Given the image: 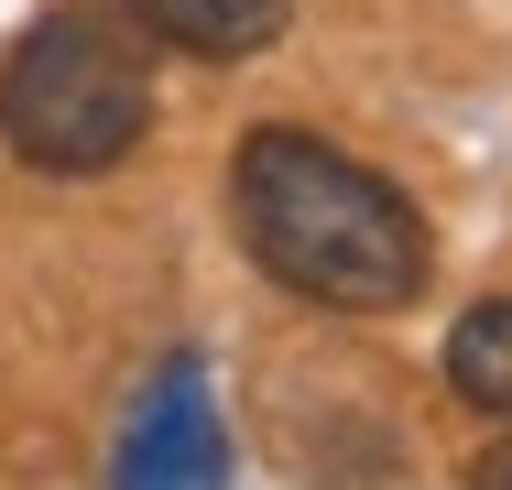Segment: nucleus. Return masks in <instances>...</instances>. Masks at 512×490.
<instances>
[{"mask_svg":"<svg viewBox=\"0 0 512 490\" xmlns=\"http://www.w3.org/2000/svg\"><path fill=\"white\" fill-rule=\"evenodd\" d=\"M109 490H229V436H218L197 360H164L142 382L131 425H120V458H109Z\"/></svg>","mask_w":512,"mask_h":490,"instance_id":"nucleus-3","label":"nucleus"},{"mask_svg":"<svg viewBox=\"0 0 512 490\" xmlns=\"http://www.w3.org/2000/svg\"><path fill=\"white\" fill-rule=\"evenodd\" d=\"M153 44H175V55H262L273 33H284V0H120Z\"/></svg>","mask_w":512,"mask_h":490,"instance_id":"nucleus-4","label":"nucleus"},{"mask_svg":"<svg viewBox=\"0 0 512 490\" xmlns=\"http://www.w3.org/2000/svg\"><path fill=\"white\" fill-rule=\"evenodd\" d=\"M153 131V66L131 22L109 11H44L0 66V142L44 175H99Z\"/></svg>","mask_w":512,"mask_h":490,"instance_id":"nucleus-2","label":"nucleus"},{"mask_svg":"<svg viewBox=\"0 0 512 490\" xmlns=\"http://www.w3.org/2000/svg\"><path fill=\"white\" fill-rule=\"evenodd\" d=\"M229 207L251 262L306 305L393 316L425 294V218L404 207V186H382L316 131H251L229 164Z\"/></svg>","mask_w":512,"mask_h":490,"instance_id":"nucleus-1","label":"nucleus"},{"mask_svg":"<svg viewBox=\"0 0 512 490\" xmlns=\"http://www.w3.org/2000/svg\"><path fill=\"white\" fill-rule=\"evenodd\" d=\"M447 382H458V403H480V414L512 425V294L469 305V316L447 327Z\"/></svg>","mask_w":512,"mask_h":490,"instance_id":"nucleus-5","label":"nucleus"},{"mask_svg":"<svg viewBox=\"0 0 512 490\" xmlns=\"http://www.w3.org/2000/svg\"><path fill=\"white\" fill-rule=\"evenodd\" d=\"M469 490H512V436L491 447V458H480V469H469Z\"/></svg>","mask_w":512,"mask_h":490,"instance_id":"nucleus-6","label":"nucleus"}]
</instances>
